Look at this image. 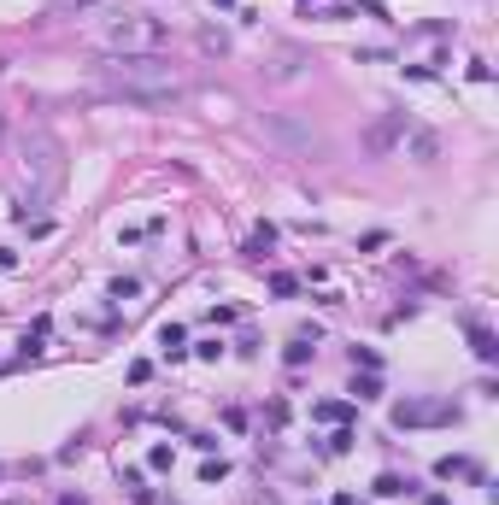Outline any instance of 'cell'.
<instances>
[{"label":"cell","instance_id":"obj_13","mask_svg":"<svg viewBox=\"0 0 499 505\" xmlns=\"http://www.w3.org/2000/svg\"><path fill=\"white\" fill-rule=\"evenodd\" d=\"M82 6H94V0H59V12H82Z\"/></svg>","mask_w":499,"mask_h":505},{"label":"cell","instance_id":"obj_1","mask_svg":"<svg viewBox=\"0 0 499 505\" xmlns=\"http://www.w3.org/2000/svg\"><path fill=\"white\" fill-rule=\"evenodd\" d=\"M94 88L106 100H129V106H171L188 94V77L164 53H112L94 71Z\"/></svg>","mask_w":499,"mask_h":505},{"label":"cell","instance_id":"obj_6","mask_svg":"<svg viewBox=\"0 0 499 505\" xmlns=\"http://www.w3.org/2000/svg\"><path fill=\"white\" fill-rule=\"evenodd\" d=\"M299 65H306V53H299V47H276L271 77H276V83H288V77H299Z\"/></svg>","mask_w":499,"mask_h":505},{"label":"cell","instance_id":"obj_12","mask_svg":"<svg viewBox=\"0 0 499 505\" xmlns=\"http://www.w3.org/2000/svg\"><path fill=\"white\" fill-rule=\"evenodd\" d=\"M353 394H358V400H376V394H382V382H376V376H364V382H353Z\"/></svg>","mask_w":499,"mask_h":505},{"label":"cell","instance_id":"obj_4","mask_svg":"<svg viewBox=\"0 0 499 505\" xmlns=\"http://www.w3.org/2000/svg\"><path fill=\"white\" fill-rule=\"evenodd\" d=\"M264 129H271V136L282 141V147H294L299 159L323 153V136H318V129H306V124H288V118H276V112H271V118H264Z\"/></svg>","mask_w":499,"mask_h":505},{"label":"cell","instance_id":"obj_9","mask_svg":"<svg viewBox=\"0 0 499 505\" xmlns=\"http://www.w3.org/2000/svg\"><path fill=\"white\" fill-rule=\"evenodd\" d=\"M406 136H411V153H417V159H435L441 153V141L429 136V129H406Z\"/></svg>","mask_w":499,"mask_h":505},{"label":"cell","instance_id":"obj_5","mask_svg":"<svg viewBox=\"0 0 499 505\" xmlns=\"http://www.w3.org/2000/svg\"><path fill=\"white\" fill-rule=\"evenodd\" d=\"M406 129H411V124H406V112H388V118H382L370 136H364V147H370V153H388L394 141H406Z\"/></svg>","mask_w":499,"mask_h":505},{"label":"cell","instance_id":"obj_10","mask_svg":"<svg viewBox=\"0 0 499 505\" xmlns=\"http://www.w3.org/2000/svg\"><path fill=\"white\" fill-rule=\"evenodd\" d=\"M376 494H382V499H399V494H406V482H399V476H376Z\"/></svg>","mask_w":499,"mask_h":505},{"label":"cell","instance_id":"obj_2","mask_svg":"<svg viewBox=\"0 0 499 505\" xmlns=\"http://www.w3.org/2000/svg\"><path fill=\"white\" fill-rule=\"evenodd\" d=\"M100 41H106L112 53H164L171 24H164V18H147V12H124V18H106V24H100Z\"/></svg>","mask_w":499,"mask_h":505},{"label":"cell","instance_id":"obj_7","mask_svg":"<svg viewBox=\"0 0 499 505\" xmlns=\"http://www.w3.org/2000/svg\"><path fill=\"white\" fill-rule=\"evenodd\" d=\"M470 353L481 358V365H493V358H499V341H493V329H481V323H470Z\"/></svg>","mask_w":499,"mask_h":505},{"label":"cell","instance_id":"obj_3","mask_svg":"<svg viewBox=\"0 0 499 505\" xmlns=\"http://www.w3.org/2000/svg\"><path fill=\"white\" fill-rule=\"evenodd\" d=\"M394 423H399V429H423V423H458V405H446V400H406V405H394Z\"/></svg>","mask_w":499,"mask_h":505},{"label":"cell","instance_id":"obj_8","mask_svg":"<svg viewBox=\"0 0 499 505\" xmlns=\"http://www.w3.org/2000/svg\"><path fill=\"white\" fill-rule=\"evenodd\" d=\"M435 476H441V482H453V476H481V470H476L470 459H441V464H435Z\"/></svg>","mask_w":499,"mask_h":505},{"label":"cell","instance_id":"obj_11","mask_svg":"<svg viewBox=\"0 0 499 505\" xmlns=\"http://www.w3.org/2000/svg\"><path fill=\"white\" fill-rule=\"evenodd\" d=\"M159 341H164V353H176V347H182V329H176V323H164Z\"/></svg>","mask_w":499,"mask_h":505}]
</instances>
